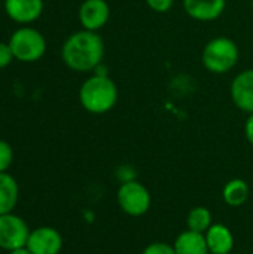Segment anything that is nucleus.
<instances>
[{
    "label": "nucleus",
    "instance_id": "4468645a",
    "mask_svg": "<svg viewBox=\"0 0 253 254\" xmlns=\"http://www.w3.org/2000/svg\"><path fill=\"white\" fill-rule=\"evenodd\" d=\"M173 247L176 254H209L204 234H198L189 229L176 238Z\"/></svg>",
    "mask_w": 253,
    "mask_h": 254
},
{
    "label": "nucleus",
    "instance_id": "f03ea898",
    "mask_svg": "<svg viewBox=\"0 0 253 254\" xmlns=\"http://www.w3.org/2000/svg\"><path fill=\"white\" fill-rule=\"evenodd\" d=\"M119 98L115 80L109 74H92L79 88V103L91 115H104L110 112Z\"/></svg>",
    "mask_w": 253,
    "mask_h": 254
},
{
    "label": "nucleus",
    "instance_id": "412c9836",
    "mask_svg": "<svg viewBox=\"0 0 253 254\" xmlns=\"http://www.w3.org/2000/svg\"><path fill=\"white\" fill-rule=\"evenodd\" d=\"M245 135H246V140L249 141V144L253 146V113H251L246 119V124H245Z\"/></svg>",
    "mask_w": 253,
    "mask_h": 254
},
{
    "label": "nucleus",
    "instance_id": "39448f33",
    "mask_svg": "<svg viewBox=\"0 0 253 254\" xmlns=\"http://www.w3.org/2000/svg\"><path fill=\"white\" fill-rule=\"evenodd\" d=\"M116 198L121 210L133 217H139L148 213L152 202L149 190L137 180L124 182L118 189Z\"/></svg>",
    "mask_w": 253,
    "mask_h": 254
},
{
    "label": "nucleus",
    "instance_id": "4be33fe9",
    "mask_svg": "<svg viewBox=\"0 0 253 254\" xmlns=\"http://www.w3.org/2000/svg\"><path fill=\"white\" fill-rule=\"evenodd\" d=\"M7 254H31V252H30L27 247H21V249L12 250V252H7Z\"/></svg>",
    "mask_w": 253,
    "mask_h": 254
},
{
    "label": "nucleus",
    "instance_id": "5701e85b",
    "mask_svg": "<svg viewBox=\"0 0 253 254\" xmlns=\"http://www.w3.org/2000/svg\"><path fill=\"white\" fill-rule=\"evenodd\" d=\"M251 6H252V9H253V0H251Z\"/></svg>",
    "mask_w": 253,
    "mask_h": 254
},
{
    "label": "nucleus",
    "instance_id": "aec40b11",
    "mask_svg": "<svg viewBox=\"0 0 253 254\" xmlns=\"http://www.w3.org/2000/svg\"><path fill=\"white\" fill-rule=\"evenodd\" d=\"M13 60L15 58H13V54H12V49H10L9 43L0 42V70L7 67Z\"/></svg>",
    "mask_w": 253,
    "mask_h": 254
},
{
    "label": "nucleus",
    "instance_id": "1a4fd4ad",
    "mask_svg": "<svg viewBox=\"0 0 253 254\" xmlns=\"http://www.w3.org/2000/svg\"><path fill=\"white\" fill-rule=\"evenodd\" d=\"M230 94L239 110L248 115L253 113V68H246L236 74L230 86Z\"/></svg>",
    "mask_w": 253,
    "mask_h": 254
},
{
    "label": "nucleus",
    "instance_id": "6e6552de",
    "mask_svg": "<svg viewBox=\"0 0 253 254\" xmlns=\"http://www.w3.org/2000/svg\"><path fill=\"white\" fill-rule=\"evenodd\" d=\"M25 247L31 254H60L63 249V237L55 228L39 226L30 232Z\"/></svg>",
    "mask_w": 253,
    "mask_h": 254
},
{
    "label": "nucleus",
    "instance_id": "f3484780",
    "mask_svg": "<svg viewBox=\"0 0 253 254\" xmlns=\"http://www.w3.org/2000/svg\"><path fill=\"white\" fill-rule=\"evenodd\" d=\"M13 162V149L12 146L0 138V173H6Z\"/></svg>",
    "mask_w": 253,
    "mask_h": 254
},
{
    "label": "nucleus",
    "instance_id": "0eeeda50",
    "mask_svg": "<svg viewBox=\"0 0 253 254\" xmlns=\"http://www.w3.org/2000/svg\"><path fill=\"white\" fill-rule=\"evenodd\" d=\"M78 18L84 30H101L110 18V6L106 0H84L78 10Z\"/></svg>",
    "mask_w": 253,
    "mask_h": 254
},
{
    "label": "nucleus",
    "instance_id": "f8f14e48",
    "mask_svg": "<svg viewBox=\"0 0 253 254\" xmlns=\"http://www.w3.org/2000/svg\"><path fill=\"white\" fill-rule=\"evenodd\" d=\"M209 253L230 254L234 249V237L228 226L222 223L212 225L210 229L204 234Z\"/></svg>",
    "mask_w": 253,
    "mask_h": 254
},
{
    "label": "nucleus",
    "instance_id": "7ed1b4c3",
    "mask_svg": "<svg viewBox=\"0 0 253 254\" xmlns=\"http://www.w3.org/2000/svg\"><path fill=\"white\" fill-rule=\"evenodd\" d=\"M240 60V49L237 43L227 37L218 36L206 43L201 52V63L212 74H227Z\"/></svg>",
    "mask_w": 253,
    "mask_h": 254
},
{
    "label": "nucleus",
    "instance_id": "9d476101",
    "mask_svg": "<svg viewBox=\"0 0 253 254\" xmlns=\"http://www.w3.org/2000/svg\"><path fill=\"white\" fill-rule=\"evenodd\" d=\"M227 0H183L185 13L200 22H210L224 15Z\"/></svg>",
    "mask_w": 253,
    "mask_h": 254
},
{
    "label": "nucleus",
    "instance_id": "ddd939ff",
    "mask_svg": "<svg viewBox=\"0 0 253 254\" xmlns=\"http://www.w3.org/2000/svg\"><path fill=\"white\" fill-rule=\"evenodd\" d=\"M19 201V186L7 171L0 173V216L13 213Z\"/></svg>",
    "mask_w": 253,
    "mask_h": 254
},
{
    "label": "nucleus",
    "instance_id": "20e7f679",
    "mask_svg": "<svg viewBox=\"0 0 253 254\" xmlns=\"http://www.w3.org/2000/svg\"><path fill=\"white\" fill-rule=\"evenodd\" d=\"M7 43L12 49L13 58L21 63H36L46 52L45 36L28 25L16 28Z\"/></svg>",
    "mask_w": 253,
    "mask_h": 254
},
{
    "label": "nucleus",
    "instance_id": "dca6fc26",
    "mask_svg": "<svg viewBox=\"0 0 253 254\" xmlns=\"http://www.w3.org/2000/svg\"><path fill=\"white\" fill-rule=\"evenodd\" d=\"M212 213L209 211V208L206 207H195L188 213L186 217V226L189 231L198 232V234H206L212 223Z\"/></svg>",
    "mask_w": 253,
    "mask_h": 254
},
{
    "label": "nucleus",
    "instance_id": "a211bd4d",
    "mask_svg": "<svg viewBox=\"0 0 253 254\" xmlns=\"http://www.w3.org/2000/svg\"><path fill=\"white\" fill-rule=\"evenodd\" d=\"M146 6L157 13H167L174 6V0H145Z\"/></svg>",
    "mask_w": 253,
    "mask_h": 254
},
{
    "label": "nucleus",
    "instance_id": "2eb2a0df",
    "mask_svg": "<svg viewBox=\"0 0 253 254\" xmlns=\"http://www.w3.org/2000/svg\"><path fill=\"white\" fill-rule=\"evenodd\" d=\"M251 193V188L249 185L242 180V179H233L230 180L222 190V198L225 201L227 205L230 207H240L243 205Z\"/></svg>",
    "mask_w": 253,
    "mask_h": 254
},
{
    "label": "nucleus",
    "instance_id": "6ab92c4d",
    "mask_svg": "<svg viewBox=\"0 0 253 254\" xmlns=\"http://www.w3.org/2000/svg\"><path fill=\"white\" fill-rule=\"evenodd\" d=\"M142 254H176L174 247L167 243H152L149 244Z\"/></svg>",
    "mask_w": 253,
    "mask_h": 254
},
{
    "label": "nucleus",
    "instance_id": "f257e3e1",
    "mask_svg": "<svg viewBox=\"0 0 253 254\" xmlns=\"http://www.w3.org/2000/svg\"><path fill=\"white\" fill-rule=\"evenodd\" d=\"M104 58V42L97 31L79 30L72 33L63 43L61 60L73 71H94Z\"/></svg>",
    "mask_w": 253,
    "mask_h": 254
},
{
    "label": "nucleus",
    "instance_id": "9b49d317",
    "mask_svg": "<svg viewBox=\"0 0 253 254\" xmlns=\"http://www.w3.org/2000/svg\"><path fill=\"white\" fill-rule=\"evenodd\" d=\"M7 16L18 24H31L43 13V0H4Z\"/></svg>",
    "mask_w": 253,
    "mask_h": 254
},
{
    "label": "nucleus",
    "instance_id": "423d86ee",
    "mask_svg": "<svg viewBox=\"0 0 253 254\" xmlns=\"http://www.w3.org/2000/svg\"><path fill=\"white\" fill-rule=\"evenodd\" d=\"M30 228L22 217L15 213L0 216V249L12 252L27 246Z\"/></svg>",
    "mask_w": 253,
    "mask_h": 254
}]
</instances>
